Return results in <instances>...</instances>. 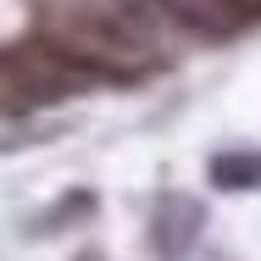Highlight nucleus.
Listing matches in <instances>:
<instances>
[{
	"mask_svg": "<svg viewBox=\"0 0 261 261\" xmlns=\"http://www.w3.org/2000/svg\"><path fill=\"white\" fill-rule=\"evenodd\" d=\"M211 178H217L222 189L261 184V156H222V161H211Z\"/></svg>",
	"mask_w": 261,
	"mask_h": 261,
	"instance_id": "f257e3e1",
	"label": "nucleus"
}]
</instances>
